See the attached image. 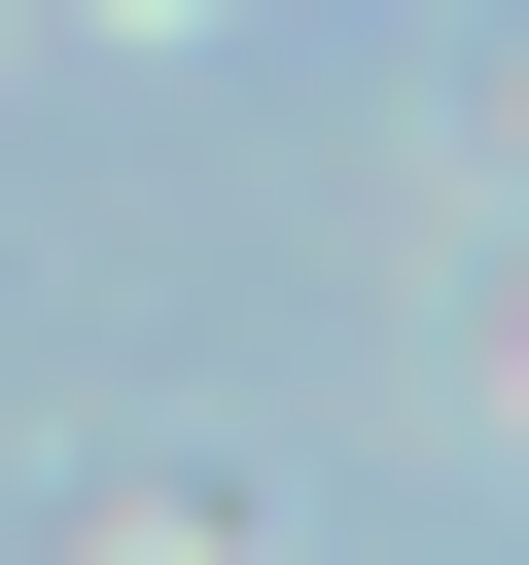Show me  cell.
<instances>
[{
    "label": "cell",
    "mask_w": 529,
    "mask_h": 565,
    "mask_svg": "<svg viewBox=\"0 0 529 565\" xmlns=\"http://www.w3.org/2000/svg\"><path fill=\"white\" fill-rule=\"evenodd\" d=\"M141 565H212V530H141Z\"/></svg>",
    "instance_id": "6da1fadb"
}]
</instances>
